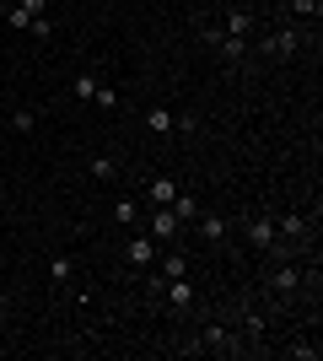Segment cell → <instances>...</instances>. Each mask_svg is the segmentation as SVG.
Returning a JSON list of instances; mask_svg holds the SVG:
<instances>
[{
  "mask_svg": "<svg viewBox=\"0 0 323 361\" xmlns=\"http://www.w3.org/2000/svg\"><path fill=\"white\" fill-rule=\"evenodd\" d=\"M308 286H318V270H302L296 254L291 259H275V264L264 270V297H275V302H296Z\"/></svg>",
  "mask_w": 323,
  "mask_h": 361,
  "instance_id": "obj_1",
  "label": "cell"
},
{
  "mask_svg": "<svg viewBox=\"0 0 323 361\" xmlns=\"http://www.w3.org/2000/svg\"><path fill=\"white\" fill-rule=\"evenodd\" d=\"M243 232H248V243H253L259 254H270V259H291L296 254L291 243H280V226H275V216H270V211L243 216Z\"/></svg>",
  "mask_w": 323,
  "mask_h": 361,
  "instance_id": "obj_2",
  "label": "cell"
},
{
  "mask_svg": "<svg viewBox=\"0 0 323 361\" xmlns=\"http://www.w3.org/2000/svg\"><path fill=\"white\" fill-rule=\"evenodd\" d=\"M200 345H205V356H248L243 334L232 329L227 318H205L200 324Z\"/></svg>",
  "mask_w": 323,
  "mask_h": 361,
  "instance_id": "obj_3",
  "label": "cell"
},
{
  "mask_svg": "<svg viewBox=\"0 0 323 361\" xmlns=\"http://www.w3.org/2000/svg\"><path fill=\"white\" fill-rule=\"evenodd\" d=\"M302 44H308V32H302V27H275V32H264L259 54L280 65V60H296V54H302Z\"/></svg>",
  "mask_w": 323,
  "mask_h": 361,
  "instance_id": "obj_4",
  "label": "cell"
},
{
  "mask_svg": "<svg viewBox=\"0 0 323 361\" xmlns=\"http://www.w3.org/2000/svg\"><path fill=\"white\" fill-rule=\"evenodd\" d=\"M275 226H280V243H291V248L318 243V221H308V216H275Z\"/></svg>",
  "mask_w": 323,
  "mask_h": 361,
  "instance_id": "obj_5",
  "label": "cell"
},
{
  "mask_svg": "<svg viewBox=\"0 0 323 361\" xmlns=\"http://www.w3.org/2000/svg\"><path fill=\"white\" fill-rule=\"evenodd\" d=\"M140 221H146V232H151L156 243H172V238H178V232H184V221L172 216V205H151V211L140 216Z\"/></svg>",
  "mask_w": 323,
  "mask_h": 361,
  "instance_id": "obj_6",
  "label": "cell"
},
{
  "mask_svg": "<svg viewBox=\"0 0 323 361\" xmlns=\"http://www.w3.org/2000/svg\"><path fill=\"white\" fill-rule=\"evenodd\" d=\"M156 248H162V243H156L151 232H146V226H140L135 238L124 243V264H129V270H146V264H156Z\"/></svg>",
  "mask_w": 323,
  "mask_h": 361,
  "instance_id": "obj_7",
  "label": "cell"
},
{
  "mask_svg": "<svg viewBox=\"0 0 323 361\" xmlns=\"http://www.w3.org/2000/svg\"><path fill=\"white\" fill-rule=\"evenodd\" d=\"M205 38H210V44H215V54H221V65H232V71H237V65L248 60V38H232V32H221V27H210V32H205Z\"/></svg>",
  "mask_w": 323,
  "mask_h": 361,
  "instance_id": "obj_8",
  "label": "cell"
},
{
  "mask_svg": "<svg viewBox=\"0 0 323 361\" xmlns=\"http://www.w3.org/2000/svg\"><path fill=\"white\" fill-rule=\"evenodd\" d=\"M162 302H167L172 313H194V281H189V275H178V281H167V286H162Z\"/></svg>",
  "mask_w": 323,
  "mask_h": 361,
  "instance_id": "obj_9",
  "label": "cell"
},
{
  "mask_svg": "<svg viewBox=\"0 0 323 361\" xmlns=\"http://www.w3.org/2000/svg\"><path fill=\"white\" fill-rule=\"evenodd\" d=\"M194 221H200V238H205V243H227V232H232V221H227V216L205 211V205H200V216H194Z\"/></svg>",
  "mask_w": 323,
  "mask_h": 361,
  "instance_id": "obj_10",
  "label": "cell"
},
{
  "mask_svg": "<svg viewBox=\"0 0 323 361\" xmlns=\"http://www.w3.org/2000/svg\"><path fill=\"white\" fill-rule=\"evenodd\" d=\"M172 195H178V178H151L146 183V205H172Z\"/></svg>",
  "mask_w": 323,
  "mask_h": 361,
  "instance_id": "obj_11",
  "label": "cell"
},
{
  "mask_svg": "<svg viewBox=\"0 0 323 361\" xmlns=\"http://www.w3.org/2000/svg\"><path fill=\"white\" fill-rule=\"evenodd\" d=\"M113 221H119V226H140V200L119 195V200H113Z\"/></svg>",
  "mask_w": 323,
  "mask_h": 361,
  "instance_id": "obj_12",
  "label": "cell"
},
{
  "mask_svg": "<svg viewBox=\"0 0 323 361\" xmlns=\"http://www.w3.org/2000/svg\"><path fill=\"white\" fill-rule=\"evenodd\" d=\"M146 130H151V135H172V130H178V114H172V108H151V114H146Z\"/></svg>",
  "mask_w": 323,
  "mask_h": 361,
  "instance_id": "obj_13",
  "label": "cell"
},
{
  "mask_svg": "<svg viewBox=\"0 0 323 361\" xmlns=\"http://www.w3.org/2000/svg\"><path fill=\"white\" fill-rule=\"evenodd\" d=\"M221 32H232V38H248V32H253V11L232 6V11H227V27H221Z\"/></svg>",
  "mask_w": 323,
  "mask_h": 361,
  "instance_id": "obj_14",
  "label": "cell"
},
{
  "mask_svg": "<svg viewBox=\"0 0 323 361\" xmlns=\"http://www.w3.org/2000/svg\"><path fill=\"white\" fill-rule=\"evenodd\" d=\"M172 216H178V221H194V216H200V195L178 189V195H172Z\"/></svg>",
  "mask_w": 323,
  "mask_h": 361,
  "instance_id": "obj_15",
  "label": "cell"
},
{
  "mask_svg": "<svg viewBox=\"0 0 323 361\" xmlns=\"http://www.w3.org/2000/svg\"><path fill=\"white\" fill-rule=\"evenodd\" d=\"M162 259V264H156V275H162V281H178V275H189V259L184 254H156Z\"/></svg>",
  "mask_w": 323,
  "mask_h": 361,
  "instance_id": "obj_16",
  "label": "cell"
},
{
  "mask_svg": "<svg viewBox=\"0 0 323 361\" xmlns=\"http://www.w3.org/2000/svg\"><path fill=\"white\" fill-rule=\"evenodd\" d=\"M92 92H97V75H92V71L70 75V97H76V103H92Z\"/></svg>",
  "mask_w": 323,
  "mask_h": 361,
  "instance_id": "obj_17",
  "label": "cell"
},
{
  "mask_svg": "<svg viewBox=\"0 0 323 361\" xmlns=\"http://www.w3.org/2000/svg\"><path fill=\"white\" fill-rule=\"evenodd\" d=\"M286 11H291L296 22H318V16H323V0H286Z\"/></svg>",
  "mask_w": 323,
  "mask_h": 361,
  "instance_id": "obj_18",
  "label": "cell"
},
{
  "mask_svg": "<svg viewBox=\"0 0 323 361\" xmlns=\"http://www.w3.org/2000/svg\"><path fill=\"white\" fill-rule=\"evenodd\" d=\"M92 178L97 183H113V178H119V162H113V157H92Z\"/></svg>",
  "mask_w": 323,
  "mask_h": 361,
  "instance_id": "obj_19",
  "label": "cell"
},
{
  "mask_svg": "<svg viewBox=\"0 0 323 361\" xmlns=\"http://www.w3.org/2000/svg\"><path fill=\"white\" fill-rule=\"evenodd\" d=\"M70 275H76V259H54V264H49V281H54V286H70Z\"/></svg>",
  "mask_w": 323,
  "mask_h": 361,
  "instance_id": "obj_20",
  "label": "cell"
},
{
  "mask_svg": "<svg viewBox=\"0 0 323 361\" xmlns=\"http://www.w3.org/2000/svg\"><path fill=\"white\" fill-rule=\"evenodd\" d=\"M92 103L103 108V114H113V108H119V87H103V81H97V92H92Z\"/></svg>",
  "mask_w": 323,
  "mask_h": 361,
  "instance_id": "obj_21",
  "label": "cell"
},
{
  "mask_svg": "<svg viewBox=\"0 0 323 361\" xmlns=\"http://www.w3.org/2000/svg\"><path fill=\"white\" fill-rule=\"evenodd\" d=\"M286 356H291V361H318V340H296Z\"/></svg>",
  "mask_w": 323,
  "mask_h": 361,
  "instance_id": "obj_22",
  "label": "cell"
},
{
  "mask_svg": "<svg viewBox=\"0 0 323 361\" xmlns=\"http://www.w3.org/2000/svg\"><path fill=\"white\" fill-rule=\"evenodd\" d=\"M32 124H38V114H32V108H16V114H11V130H22V135H27Z\"/></svg>",
  "mask_w": 323,
  "mask_h": 361,
  "instance_id": "obj_23",
  "label": "cell"
},
{
  "mask_svg": "<svg viewBox=\"0 0 323 361\" xmlns=\"http://www.w3.org/2000/svg\"><path fill=\"white\" fill-rule=\"evenodd\" d=\"M27 32H32V38H54V22H49V11H44V16H32Z\"/></svg>",
  "mask_w": 323,
  "mask_h": 361,
  "instance_id": "obj_24",
  "label": "cell"
},
{
  "mask_svg": "<svg viewBox=\"0 0 323 361\" xmlns=\"http://www.w3.org/2000/svg\"><path fill=\"white\" fill-rule=\"evenodd\" d=\"M6 22H11V27H22V32H27V22H32V16L22 11V6H11V0H6Z\"/></svg>",
  "mask_w": 323,
  "mask_h": 361,
  "instance_id": "obj_25",
  "label": "cell"
},
{
  "mask_svg": "<svg viewBox=\"0 0 323 361\" xmlns=\"http://www.w3.org/2000/svg\"><path fill=\"white\" fill-rule=\"evenodd\" d=\"M16 6H22L27 16H44V11H49V0H16Z\"/></svg>",
  "mask_w": 323,
  "mask_h": 361,
  "instance_id": "obj_26",
  "label": "cell"
}]
</instances>
